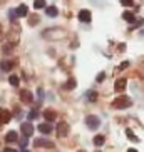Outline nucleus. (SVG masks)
<instances>
[{
  "label": "nucleus",
  "mask_w": 144,
  "mask_h": 152,
  "mask_svg": "<svg viewBox=\"0 0 144 152\" xmlns=\"http://www.w3.org/2000/svg\"><path fill=\"white\" fill-rule=\"evenodd\" d=\"M131 104H132V100H131L129 97H126V95H119L117 99L112 100V107L114 109H127V107H131Z\"/></svg>",
  "instance_id": "f257e3e1"
},
{
  "label": "nucleus",
  "mask_w": 144,
  "mask_h": 152,
  "mask_svg": "<svg viewBox=\"0 0 144 152\" xmlns=\"http://www.w3.org/2000/svg\"><path fill=\"white\" fill-rule=\"evenodd\" d=\"M86 125L89 127L90 130H96L101 125V119L97 115H87L86 117Z\"/></svg>",
  "instance_id": "f03ea898"
},
{
  "label": "nucleus",
  "mask_w": 144,
  "mask_h": 152,
  "mask_svg": "<svg viewBox=\"0 0 144 152\" xmlns=\"http://www.w3.org/2000/svg\"><path fill=\"white\" fill-rule=\"evenodd\" d=\"M20 130H22V134L25 135V137H30V135L34 134V125H32V122H24V124L20 125Z\"/></svg>",
  "instance_id": "7ed1b4c3"
},
{
  "label": "nucleus",
  "mask_w": 144,
  "mask_h": 152,
  "mask_svg": "<svg viewBox=\"0 0 144 152\" xmlns=\"http://www.w3.org/2000/svg\"><path fill=\"white\" fill-rule=\"evenodd\" d=\"M67 134H69V124H67V122H59V125H57V135L65 137Z\"/></svg>",
  "instance_id": "20e7f679"
},
{
  "label": "nucleus",
  "mask_w": 144,
  "mask_h": 152,
  "mask_svg": "<svg viewBox=\"0 0 144 152\" xmlns=\"http://www.w3.org/2000/svg\"><path fill=\"white\" fill-rule=\"evenodd\" d=\"M34 145H35V147H47V149H52V147H54V142H50V140H45V139H35V140H34Z\"/></svg>",
  "instance_id": "39448f33"
},
{
  "label": "nucleus",
  "mask_w": 144,
  "mask_h": 152,
  "mask_svg": "<svg viewBox=\"0 0 144 152\" xmlns=\"http://www.w3.org/2000/svg\"><path fill=\"white\" fill-rule=\"evenodd\" d=\"M20 99H22V102L25 104H32V100H34V94H32L30 90H20Z\"/></svg>",
  "instance_id": "423d86ee"
},
{
  "label": "nucleus",
  "mask_w": 144,
  "mask_h": 152,
  "mask_svg": "<svg viewBox=\"0 0 144 152\" xmlns=\"http://www.w3.org/2000/svg\"><path fill=\"white\" fill-rule=\"evenodd\" d=\"M12 119V114L5 109H0V124H9Z\"/></svg>",
  "instance_id": "0eeeda50"
},
{
  "label": "nucleus",
  "mask_w": 144,
  "mask_h": 152,
  "mask_svg": "<svg viewBox=\"0 0 144 152\" xmlns=\"http://www.w3.org/2000/svg\"><path fill=\"white\" fill-rule=\"evenodd\" d=\"M126 85H127L126 79H117L116 85H114V90H116V92H122V90H126Z\"/></svg>",
  "instance_id": "6e6552de"
},
{
  "label": "nucleus",
  "mask_w": 144,
  "mask_h": 152,
  "mask_svg": "<svg viewBox=\"0 0 144 152\" xmlns=\"http://www.w3.org/2000/svg\"><path fill=\"white\" fill-rule=\"evenodd\" d=\"M90 18H92V15H90V12L89 10H81V12H79V20H81V22H86V23H89L90 22Z\"/></svg>",
  "instance_id": "1a4fd4ad"
},
{
  "label": "nucleus",
  "mask_w": 144,
  "mask_h": 152,
  "mask_svg": "<svg viewBox=\"0 0 144 152\" xmlns=\"http://www.w3.org/2000/svg\"><path fill=\"white\" fill-rule=\"evenodd\" d=\"M44 119L47 122H52V121H55V119H57V114H55L52 109H47V110L44 112Z\"/></svg>",
  "instance_id": "9d476101"
},
{
  "label": "nucleus",
  "mask_w": 144,
  "mask_h": 152,
  "mask_svg": "<svg viewBox=\"0 0 144 152\" xmlns=\"http://www.w3.org/2000/svg\"><path fill=\"white\" fill-rule=\"evenodd\" d=\"M39 130H40L42 134H50V132H52V125H50L49 122H44V124L39 125Z\"/></svg>",
  "instance_id": "9b49d317"
},
{
  "label": "nucleus",
  "mask_w": 144,
  "mask_h": 152,
  "mask_svg": "<svg viewBox=\"0 0 144 152\" xmlns=\"http://www.w3.org/2000/svg\"><path fill=\"white\" fill-rule=\"evenodd\" d=\"M15 14H17L18 17H27V14H29L27 5H18V9L15 10Z\"/></svg>",
  "instance_id": "f8f14e48"
},
{
  "label": "nucleus",
  "mask_w": 144,
  "mask_h": 152,
  "mask_svg": "<svg viewBox=\"0 0 144 152\" xmlns=\"http://www.w3.org/2000/svg\"><path fill=\"white\" fill-rule=\"evenodd\" d=\"M122 18H124L126 22H129V23H134V22H136V17H134V14H132V12H129V10H126V12L122 14Z\"/></svg>",
  "instance_id": "ddd939ff"
},
{
  "label": "nucleus",
  "mask_w": 144,
  "mask_h": 152,
  "mask_svg": "<svg viewBox=\"0 0 144 152\" xmlns=\"http://www.w3.org/2000/svg\"><path fill=\"white\" fill-rule=\"evenodd\" d=\"M5 140H7V142H15V140H18L17 132H15V130H10L9 134L5 135Z\"/></svg>",
  "instance_id": "4468645a"
},
{
  "label": "nucleus",
  "mask_w": 144,
  "mask_h": 152,
  "mask_svg": "<svg viewBox=\"0 0 144 152\" xmlns=\"http://www.w3.org/2000/svg\"><path fill=\"white\" fill-rule=\"evenodd\" d=\"M45 14L49 15V17H55V15L59 14V10H57V7L50 5V7H47V9H45Z\"/></svg>",
  "instance_id": "2eb2a0df"
},
{
  "label": "nucleus",
  "mask_w": 144,
  "mask_h": 152,
  "mask_svg": "<svg viewBox=\"0 0 144 152\" xmlns=\"http://www.w3.org/2000/svg\"><path fill=\"white\" fill-rule=\"evenodd\" d=\"M0 69L4 72H9L10 69H12V62H9V60H2L0 62Z\"/></svg>",
  "instance_id": "dca6fc26"
},
{
  "label": "nucleus",
  "mask_w": 144,
  "mask_h": 152,
  "mask_svg": "<svg viewBox=\"0 0 144 152\" xmlns=\"http://www.w3.org/2000/svg\"><path fill=\"white\" fill-rule=\"evenodd\" d=\"M76 85H77V82L74 80V79H69V80L65 82V85H64V87H65V89H69V90H71V89H76Z\"/></svg>",
  "instance_id": "f3484780"
},
{
  "label": "nucleus",
  "mask_w": 144,
  "mask_h": 152,
  "mask_svg": "<svg viewBox=\"0 0 144 152\" xmlns=\"http://www.w3.org/2000/svg\"><path fill=\"white\" fill-rule=\"evenodd\" d=\"M126 134H127V137H129V140H132V142H139V139L134 135V132L131 129H126Z\"/></svg>",
  "instance_id": "a211bd4d"
},
{
  "label": "nucleus",
  "mask_w": 144,
  "mask_h": 152,
  "mask_svg": "<svg viewBox=\"0 0 144 152\" xmlns=\"http://www.w3.org/2000/svg\"><path fill=\"white\" fill-rule=\"evenodd\" d=\"M104 140H106L104 135H96V137H94V145L99 147V145H102V144H104Z\"/></svg>",
  "instance_id": "6ab92c4d"
},
{
  "label": "nucleus",
  "mask_w": 144,
  "mask_h": 152,
  "mask_svg": "<svg viewBox=\"0 0 144 152\" xmlns=\"http://www.w3.org/2000/svg\"><path fill=\"white\" fill-rule=\"evenodd\" d=\"M9 82H10V85H14V87H18V84H20V80H18L17 75H10Z\"/></svg>",
  "instance_id": "aec40b11"
},
{
  "label": "nucleus",
  "mask_w": 144,
  "mask_h": 152,
  "mask_svg": "<svg viewBox=\"0 0 144 152\" xmlns=\"http://www.w3.org/2000/svg\"><path fill=\"white\" fill-rule=\"evenodd\" d=\"M86 97H87V99H89L90 102H94L96 99H97V94H96L94 90H89V92H87V94H86Z\"/></svg>",
  "instance_id": "412c9836"
},
{
  "label": "nucleus",
  "mask_w": 144,
  "mask_h": 152,
  "mask_svg": "<svg viewBox=\"0 0 144 152\" xmlns=\"http://www.w3.org/2000/svg\"><path fill=\"white\" fill-rule=\"evenodd\" d=\"M34 7H35L37 10L44 9V7H45V0H35V2H34Z\"/></svg>",
  "instance_id": "4be33fe9"
},
{
  "label": "nucleus",
  "mask_w": 144,
  "mask_h": 152,
  "mask_svg": "<svg viewBox=\"0 0 144 152\" xmlns=\"http://www.w3.org/2000/svg\"><path fill=\"white\" fill-rule=\"evenodd\" d=\"M119 2H121L124 7H132V5H134V0H119Z\"/></svg>",
  "instance_id": "5701e85b"
},
{
  "label": "nucleus",
  "mask_w": 144,
  "mask_h": 152,
  "mask_svg": "<svg viewBox=\"0 0 144 152\" xmlns=\"http://www.w3.org/2000/svg\"><path fill=\"white\" fill-rule=\"evenodd\" d=\"M37 115H39V114H37V110H30L29 112V121H34V119H37Z\"/></svg>",
  "instance_id": "b1692460"
},
{
  "label": "nucleus",
  "mask_w": 144,
  "mask_h": 152,
  "mask_svg": "<svg viewBox=\"0 0 144 152\" xmlns=\"http://www.w3.org/2000/svg\"><path fill=\"white\" fill-rule=\"evenodd\" d=\"M29 23H30V25H37V23H39V17H37V15L30 17V18H29Z\"/></svg>",
  "instance_id": "393cba45"
},
{
  "label": "nucleus",
  "mask_w": 144,
  "mask_h": 152,
  "mask_svg": "<svg viewBox=\"0 0 144 152\" xmlns=\"http://www.w3.org/2000/svg\"><path fill=\"white\" fill-rule=\"evenodd\" d=\"M27 144H29V140H27V137L24 135V137L20 139V147H22V149H25V147H27Z\"/></svg>",
  "instance_id": "a878e982"
},
{
  "label": "nucleus",
  "mask_w": 144,
  "mask_h": 152,
  "mask_svg": "<svg viewBox=\"0 0 144 152\" xmlns=\"http://www.w3.org/2000/svg\"><path fill=\"white\" fill-rule=\"evenodd\" d=\"M15 18H17V14H15V10H10V20L15 22Z\"/></svg>",
  "instance_id": "bb28decb"
},
{
  "label": "nucleus",
  "mask_w": 144,
  "mask_h": 152,
  "mask_svg": "<svg viewBox=\"0 0 144 152\" xmlns=\"http://www.w3.org/2000/svg\"><path fill=\"white\" fill-rule=\"evenodd\" d=\"M104 77H106V74H104V72H101L99 75H97V82H102V80H104Z\"/></svg>",
  "instance_id": "cd10ccee"
},
{
  "label": "nucleus",
  "mask_w": 144,
  "mask_h": 152,
  "mask_svg": "<svg viewBox=\"0 0 144 152\" xmlns=\"http://www.w3.org/2000/svg\"><path fill=\"white\" fill-rule=\"evenodd\" d=\"M127 65H129V62H122L121 65H119V69H121V70H122V69H126Z\"/></svg>",
  "instance_id": "c85d7f7f"
},
{
  "label": "nucleus",
  "mask_w": 144,
  "mask_h": 152,
  "mask_svg": "<svg viewBox=\"0 0 144 152\" xmlns=\"http://www.w3.org/2000/svg\"><path fill=\"white\" fill-rule=\"evenodd\" d=\"M4 152H18V151H15V149H10V147H5Z\"/></svg>",
  "instance_id": "c756f323"
},
{
  "label": "nucleus",
  "mask_w": 144,
  "mask_h": 152,
  "mask_svg": "<svg viewBox=\"0 0 144 152\" xmlns=\"http://www.w3.org/2000/svg\"><path fill=\"white\" fill-rule=\"evenodd\" d=\"M127 152H137V151H136V149H129Z\"/></svg>",
  "instance_id": "7c9ffc66"
},
{
  "label": "nucleus",
  "mask_w": 144,
  "mask_h": 152,
  "mask_svg": "<svg viewBox=\"0 0 144 152\" xmlns=\"http://www.w3.org/2000/svg\"><path fill=\"white\" fill-rule=\"evenodd\" d=\"M20 152H29V151H27V149H22V151H20Z\"/></svg>",
  "instance_id": "2f4dec72"
},
{
  "label": "nucleus",
  "mask_w": 144,
  "mask_h": 152,
  "mask_svg": "<svg viewBox=\"0 0 144 152\" xmlns=\"http://www.w3.org/2000/svg\"><path fill=\"white\" fill-rule=\"evenodd\" d=\"M79 152H84V151H79Z\"/></svg>",
  "instance_id": "473e14b6"
}]
</instances>
